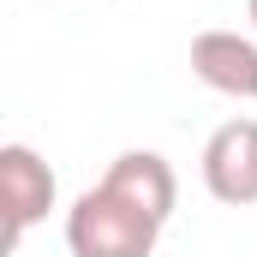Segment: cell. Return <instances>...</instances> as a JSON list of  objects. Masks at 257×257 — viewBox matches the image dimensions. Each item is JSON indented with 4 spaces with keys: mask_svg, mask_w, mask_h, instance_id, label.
Masks as SVG:
<instances>
[{
    "mask_svg": "<svg viewBox=\"0 0 257 257\" xmlns=\"http://www.w3.org/2000/svg\"><path fill=\"white\" fill-rule=\"evenodd\" d=\"M156 239H162V221L102 180L66 209V251L72 257H150Z\"/></svg>",
    "mask_w": 257,
    "mask_h": 257,
    "instance_id": "obj_1",
    "label": "cell"
},
{
    "mask_svg": "<svg viewBox=\"0 0 257 257\" xmlns=\"http://www.w3.org/2000/svg\"><path fill=\"white\" fill-rule=\"evenodd\" d=\"M203 186L227 209L257 203V120H227L203 144Z\"/></svg>",
    "mask_w": 257,
    "mask_h": 257,
    "instance_id": "obj_2",
    "label": "cell"
},
{
    "mask_svg": "<svg viewBox=\"0 0 257 257\" xmlns=\"http://www.w3.org/2000/svg\"><path fill=\"white\" fill-rule=\"evenodd\" d=\"M54 168L30 150V144H6L0 150V197H6V239L18 245L48 209H54Z\"/></svg>",
    "mask_w": 257,
    "mask_h": 257,
    "instance_id": "obj_3",
    "label": "cell"
},
{
    "mask_svg": "<svg viewBox=\"0 0 257 257\" xmlns=\"http://www.w3.org/2000/svg\"><path fill=\"white\" fill-rule=\"evenodd\" d=\"M192 78L215 96L257 102V42L239 30H197L192 36Z\"/></svg>",
    "mask_w": 257,
    "mask_h": 257,
    "instance_id": "obj_4",
    "label": "cell"
},
{
    "mask_svg": "<svg viewBox=\"0 0 257 257\" xmlns=\"http://www.w3.org/2000/svg\"><path fill=\"white\" fill-rule=\"evenodd\" d=\"M102 186H114L120 197H132V203H138V209H150L156 221H168V215H174V203H180L174 162H168V156H156V150H120V156L108 162Z\"/></svg>",
    "mask_w": 257,
    "mask_h": 257,
    "instance_id": "obj_5",
    "label": "cell"
},
{
    "mask_svg": "<svg viewBox=\"0 0 257 257\" xmlns=\"http://www.w3.org/2000/svg\"><path fill=\"white\" fill-rule=\"evenodd\" d=\"M245 12H251V30H257V0H245Z\"/></svg>",
    "mask_w": 257,
    "mask_h": 257,
    "instance_id": "obj_6",
    "label": "cell"
}]
</instances>
